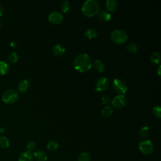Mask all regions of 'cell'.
I'll return each instance as SVG.
<instances>
[{
    "instance_id": "24",
    "label": "cell",
    "mask_w": 161,
    "mask_h": 161,
    "mask_svg": "<svg viewBox=\"0 0 161 161\" xmlns=\"http://www.w3.org/2000/svg\"><path fill=\"white\" fill-rule=\"evenodd\" d=\"M150 61L154 64H159L160 62V55L157 52L153 53L150 55Z\"/></svg>"
},
{
    "instance_id": "4",
    "label": "cell",
    "mask_w": 161,
    "mask_h": 161,
    "mask_svg": "<svg viewBox=\"0 0 161 161\" xmlns=\"http://www.w3.org/2000/svg\"><path fill=\"white\" fill-rule=\"evenodd\" d=\"M18 99V94L15 90H8L2 94V100L6 104L15 103Z\"/></svg>"
},
{
    "instance_id": "7",
    "label": "cell",
    "mask_w": 161,
    "mask_h": 161,
    "mask_svg": "<svg viewBox=\"0 0 161 161\" xmlns=\"http://www.w3.org/2000/svg\"><path fill=\"white\" fill-rule=\"evenodd\" d=\"M109 86V80L108 78L102 77L98 79L96 83L95 89L98 92H103L106 91Z\"/></svg>"
},
{
    "instance_id": "3",
    "label": "cell",
    "mask_w": 161,
    "mask_h": 161,
    "mask_svg": "<svg viewBox=\"0 0 161 161\" xmlns=\"http://www.w3.org/2000/svg\"><path fill=\"white\" fill-rule=\"evenodd\" d=\"M111 38L113 42L117 44H123L128 39V35L125 31L122 30H116L112 32Z\"/></svg>"
},
{
    "instance_id": "26",
    "label": "cell",
    "mask_w": 161,
    "mask_h": 161,
    "mask_svg": "<svg viewBox=\"0 0 161 161\" xmlns=\"http://www.w3.org/2000/svg\"><path fill=\"white\" fill-rule=\"evenodd\" d=\"M8 61L11 63H15L17 62V61L18 60V55L17 52H12L9 55H8Z\"/></svg>"
},
{
    "instance_id": "13",
    "label": "cell",
    "mask_w": 161,
    "mask_h": 161,
    "mask_svg": "<svg viewBox=\"0 0 161 161\" xmlns=\"http://www.w3.org/2000/svg\"><path fill=\"white\" fill-rule=\"evenodd\" d=\"M106 7L110 12H114L118 8V3L114 0H108L106 2Z\"/></svg>"
},
{
    "instance_id": "6",
    "label": "cell",
    "mask_w": 161,
    "mask_h": 161,
    "mask_svg": "<svg viewBox=\"0 0 161 161\" xmlns=\"http://www.w3.org/2000/svg\"><path fill=\"white\" fill-rule=\"evenodd\" d=\"M139 148L143 154L149 155L154 150V145L150 140H146L140 142Z\"/></svg>"
},
{
    "instance_id": "10",
    "label": "cell",
    "mask_w": 161,
    "mask_h": 161,
    "mask_svg": "<svg viewBox=\"0 0 161 161\" xmlns=\"http://www.w3.org/2000/svg\"><path fill=\"white\" fill-rule=\"evenodd\" d=\"M34 156L36 158L37 161H46L47 160V154L42 150H38L34 154Z\"/></svg>"
},
{
    "instance_id": "12",
    "label": "cell",
    "mask_w": 161,
    "mask_h": 161,
    "mask_svg": "<svg viewBox=\"0 0 161 161\" xmlns=\"http://www.w3.org/2000/svg\"><path fill=\"white\" fill-rule=\"evenodd\" d=\"M10 66L8 64L3 61H0V76L6 75L8 72Z\"/></svg>"
},
{
    "instance_id": "1",
    "label": "cell",
    "mask_w": 161,
    "mask_h": 161,
    "mask_svg": "<svg viewBox=\"0 0 161 161\" xmlns=\"http://www.w3.org/2000/svg\"><path fill=\"white\" fill-rule=\"evenodd\" d=\"M74 69L80 72L89 71L92 67V61L91 58L86 54H82L77 55L74 61Z\"/></svg>"
},
{
    "instance_id": "28",
    "label": "cell",
    "mask_w": 161,
    "mask_h": 161,
    "mask_svg": "<svg viewBox=\"0 0 161 161\" xmlns=\"http://www.w3.org/2000/svg\"><path fill=\"white\" fill-rule=\"evenodd\" d=\"M153 114H154L156 117L160 118H161V108L160 105L156 106L152 110Z\"/></svg>"
},
{
    "instance_id": "25",
    "label": "cell",
    "mask_w": 161,
    "mask_h": 161,
    "mask_svg": "<svg viewBox=\"0 0 161 161\" xmlns=\"http://www.w3.org/2000/svg\"><path fill=\"white\" fill-rule=\"evenodd\" d=\"M126 49L129 52H130L132 54H135L137 52L138 47H137V45H136L135 44L130 43L127 45Z\"/></svg>"
},
{
    "instance_id": "11",
    "label": "cell",
    "mask_w": 161,
    "mask_h": 161,
    "mask_svg": "<svg viewBox=\"0 0 161 161\" xmlns=\"http://www.w3.org/2000/svg\"><path fill=\"white\" fill-rule=\"evenodd\" d=\"M18 161H34V155L31 152H24L19 156Z\"/></svg>"
},
{
    "instance_id": "29",
    "label": "cell",
    "mask_w": 161,
    "mask_h": 161,
    "mask_svg": "<svg viewBox=\"0 0 161 161\" xmlns=\"http://www.w3.org/2000/svg\"><path fill=\"white\" fill-rule=\"evenodd\" d=\"M36 148V143L34 141H30L27 146V149L28 152H31L32 151H34Z\"/></svg>"
},
{
    "instance_id": "19",
    "label": "cell",
    "mask_w": 161,
    "mask_h": 161,
    "mask_svg": "<svg viewBox=\"0 0 161 161\" xmlns=\"http://www.w3.org/2000/svg\"><path fill=\"white\" fill-rule=\"evenodd\" d=\"M10 146V141L6 136H0V147L3 149L8 148Z\"/></svg>"
},
{
    "instance_id": "34",
    "label": "cell",
    "mask_w": 161,
    "mask_h": 161,
    "mask_svg": "<svg viewBox=\"0 0 161 161\" xmlns=\"http://www.w3.org/2000/svg\"><path fill=\"white\" fill-rule=\"evenodd\" d=\"M1 25H2V21L0 20V27H1Z\"/></svg>"
},
{
    "instance_id": "9",
    "label": "cell",
    "mask_w": 161,
    "mask_h": 161,
    "mask_svg": "<svg viewBox=\"0 0 161 161\" xmlns=\"http://www.w3.org/2000/svg\"><path fill=\"white\" fill-rule=\"evenodd\" d=\"M111 103L115 108H121L125 106L126 104V99L124 95L120 94L115 96L113 100L111 101Z\"/></svg>"
},
{
    "instance_id": "16",
    "label": "cell",
    "mask_w": 161,
    "mask_h": 161,
    "mask_svg": "<svg viewBox=\"0 0 161 161\" xmlns=\"http://www.w3.org/2000/svg\"><path fill=\"white\" fill-rule=\"evenodd\" d=\"M28 87H29V82L28 81V80L27 79L22 80L18 84V90L21 93H25L28 90Z\"/></svg>"
},
{
    "instance_id": "21",
    "label": "cell",
    "mask_w": 161,
    "mask_h": 161,
    "mask_svg": "<svg viewBox=\"0 0 161 161\" xmlns=\"http://www.w3.org/2000/svg\"><path fill=\"white\" fill-rule=\"evenodd\" d=\"M47 147L49 150L55 151L59 149V144L58 142H55V141H51V142L48 143Z\"/></svg>"
},
{
    "instance_id": "17",
    "label": "cell",
    "mask_w": 161,
    "mask_h": 161,
    "mask_svg": "<svg viewBox=\"0 0 161 161\" xmlns=\"http://www.w3.org/2000/svg\"><path fill=\"white\" fill-rule=\"evenodd\" d=\"M84 35L87 38L92 39L98 36V32L94 28H88L85 31Z\"/></svg>"
},
{
    "instance_id": "5",
    "label": "cell",
    "mask_w": 161,
    "mask_h": 161,
    "mask_svg": "<svg viewBox=\"0 0 161 161\" xmlns=\"http://www.w3.org/2000/svg\"><path fill=\"white\" fill-rule=\"evenodd\" d=\"M113 87L116 92L121 94H124L127 91V86L123 80L117 78L113 81Z\"/></svg>"
},
{
    "instance_id": "33",
    "label": "cell",
    "mask_w": 161,
    "mask_h": 161,
    "mask_svg": "<svg viewBox=\"0 0 161 161\" xmlns=\"http://www.w3.org/2000/svg\"><path fill=\"white\" fill-rule=\"evenodd\" d=\"M160 68H161V67H160V66L158 67V74H159V76H160Z\"/></svg>"
},
{
    "instance_id": "22",
    "label": "cell",
    "mask_w": 161,
    "mask_h": 161,
    "mask_svg": "<svg viewBox=\"0 0 161 161\" xmlns=\"http://www.w3.org/2000/svg\"><path fill=\"white\" fill-rule=\"evenodd\" d=\"M61 9L64 13H68L71 10V5L68 1H64L61 5Z\"/></svg>"
},
{
    "instance_id": "32",
    "label": "cell",
    "mask_w": 161,
    "mask_h": 161,
    "mask_svg": "<svg viewBox=\"0 0 161 161\" xmlns=\"http://www.w3.org/2000/svg\"><path fill=\"white\" fill-rule=\"evenodd\" d=\"M3 8L1 5H0V17L3 15Z\"/></svg>"
},
{
    "instance_id": "31",
    "label": "cell",
    "mask_w": 161,
    "mask_h": 161,
    "mask_svg": "<svg viewBox=\"0 0 161 161\" xmlns=\"http://www.w3.org/2000/svg\"><path fill=\"white\" fill-rule=\"evenodd\" d=\"M5 132V128L3 127H0V135H2Z\"/></svg>"
},
{
    "instance_id": "8",
    "label": "cell",
    "mask_w": 161,
    "mask_h": 161,
    "mask_svg": "<svg viewBox=\"0 0 161 161\" xmlns=\"http://www.w3.org/2000/svg\"><path fill=\"white\" fill-rule=\"evenodd\" d=\"M48 20L50 23L54 24V25H59L63 21L64 17L61 13L58 12H54L49 15Z\"/></svg>"
},
{
    "instance_id": "30",
    "label": "cell",
    "mask_w": 161,
    "mask_h": 161,
    "mask_svg": "<svg viewBox=\"0 0 161 161\" xmlns=\"http://www.w3.org/2000/svg\"><path fill=\"white\" fill-rule=\"evenodd\" d=\"M111 102V98L108 96H103L102 97V103L104 105H107Z\"/></svg>"
},
{
    "instance_id": "15",
    "label": "cell",
    "mask_w": 161,
    "mask_h": 161,
    "mask_svg": "<svg viewBox=\"0 0 161 161\" xmlns=\"http://www.w3.org/2000/svg\"><path fill=\"white\" fill-rule=\"evenodd\" d=\"M66 52V49L62 45L58 44L54 47L53 52L55 56H61Z\"/></svg>"
},
{
    "instance_id": "23",
    "label": "cell",
    "mask_w": 161,
    "mask_h": 161,
    "mask_svg": "<svg viewBox=\"0 0 161 161\" xmlns=\"http://www.w3.org/2000/svg\"><path fill=\"white\" fill-rule=\"evenodd\" d=\"M150 132V129L148 126H143L142 127L140 131H139V135L142 137H146L149 134Z\"/></svg>"
},
{
    "instance_id": "20",
    "label": "cell",
    "mask_w": 161,
    "mask_h": 161,
    "mask_svg": "<svg viewBox=\"0 0 161 161\" xmlns=\"http://www.w3.org/2000/svg\"><path fill=\"white\" fill-rule=\"evenodd\" d=\"M112 113H113V109L110 106L105 107L102 110V111H101L102 115L105 118L110 117L112 115Z\"/></svg>"
},
{
    "instance_id": "14",
    "label": "cell",
    "mask_w": 161,
    "mask_h": 161,
    "mask_svg": "<svg viewBox=\"0 0 161 161\" xmlns=\"http://www.w3.org/2000/svg\"><path fill=\"white\" fill-rule=\"evenodd\" d=\"M98 17L103 21H109L111 18L110 13L107 10H102L98 13Z\"/></svg>"
},
{
    "instance_id": "2",
    "label": "cell",
    "mask_w": 161,
    "mask_h": 161,
    "mask_svg": "<svg viewBox=\"0 0 161 161\" xmlns=\"http://www.w3.org/2000/svg\"><path fill=\"white\" fill-rule=\"evenodd\" d=\"M82 12L87 17H92L98 14L100 10V3L95 0H87L82 6Z\"/></svg>"
},
{
    "instance_id": "18",
    "label": "cell",
    "mask_w": 161,
    "mask_h": 161,
    "mask_svg": "<svg viewBox=\"0 0 161 161\" xmlns=\"http://www.w3.org/2000/svg\"><path fill=\"white\" fill-rule=\"evenodd\" d=\"M94 69L99 72H103L104 71V69H105L104 63L99 59L95 60L94 62Z\"/></svg>"
},
{
    "instance_id": "27",
    "label": "cell",
    "mask_w": 161,
    "mask_h": 161,
    "mask_svg": "<svg viewBox=\"0 0 161 161\" xmlns=\"http://www.w3.org/2000/svg\"><path fill=\"white\" fill-rule=\"evenodd\" d=\"M78 161H90V156L87 152H83L78 157Z\"/></svg>"
}]
</instances>
